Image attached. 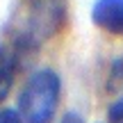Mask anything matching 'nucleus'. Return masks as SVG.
<instances>
[{
	"label": "nucleus",
	"instance_id": "39448f33",
	"mask_svg": "<svg viewBox=\"0 0 123 123\" xmlns=\"http://www.w3.org/2000/svg\"><path fill=\"white\" fill-rule=\"evenodd\" d=\"M107 121L110 123H123V98L114 100L107 110Z\"/></svg>",
	"mask_w": 123,
	"mask_h": 123
},
{
	"label": "nucleus",
	"instance_id": "f257e3e1",
	"mask_svg": "<svg viewBox=\"0 0 123 123\" xmlns=\"http://www.w3.org/2000/svg\"><path fill=\"white\" fill-rule=\"evenodd\" d=\"M62 80L53 68H39L30 75L21 96L18 114L25 123H50L59 105Z\"/></svg>",
	"mask_w": 123,
	"mask_h": 123
},
{
	"label": "nucleus",
	"instance_id": "6e6552de",
	"mask_svg": "<svg viewBox=\"0 0 123 123\" xmlns=\"http://www.w3.org/2000/svg\"><path fill=\"white\" fill-rule=\"evenodd\" d=\"M114 78L123 84V59H119V62L114 64Z\"/></svg>",
	"mask_w": 123,
	"mask_h": 123
},
{
	"label": "nucleus",
	"instance_id": "423d86ee",
	"mask_svg": "<svg viewBox=\"0 0 123 123\" xmlns=\"http://www.w3.org/2000/svg\"><path fill=\"white\" fill-rule=\"evenodd\" d=\"M0 123H25L16 110H0Z\"/></svg>",
	"mask_w": 123,
	"mask_h": 123
},
{
	"label": "nucleus",
	"instance_id": "7ed1b4c3",
	"mask_svg": "<svg viewBox=\"0 0 123 123\" xmlns=\"http://www.w3.org/2000/svg\"><path fill=\"white\" fill-rule=\"evenodd\" d=\"M91 23L107 34L123 37V0H96L91 7Z\"/></svg>",
	"mask_w": 123,
	"mask_h": 123
},
{
	"label": "nucleus",
	"instance_id": "20e7f679",
	"mask_svg": "<svg viewBox=\"0 0 123 123\" xmlns=\"http://www.w3.org/2000/svg\"><path fill=\"white\" fill-rule=\"evenodd\" d=\"M16 55L7 48V46L0 43V105L7 100L9 91H12L14 78H16Z\"/></svg>",
	"mask_w": 123,
	"mask_h": 123
},
{
	"label": "nucleus",
	"instance_id": "f03ea898",
	"mask_svg": "<svg viewBox=\"0 0 123 123\" xmlns=\"http://www.w3.org/2000/svg\"><path fill=\"white\" fill-rule=\"evenodd\" d=\"M30 34L48 39L62 27L66 14V0H25Z\"/></svg>",
	"mask_w": 123,
	"mask_h": 123
},
{
	"label": "nucleus",
	"instance_id": "0eeeda50",
	"mask_svg": "<svg viewBox=\"0 0 123 123\" xmlns=\"http://www.w3.org/2000/svg\"><path fill=\"white\" fill-rule=\"evenodd\" d=\"M59 123H84V121H82V116H80L78 112H66Z\"/></svg>",
	"mask_w": 123,
	"mask_h": 123
}]
</instances>
